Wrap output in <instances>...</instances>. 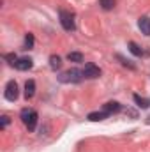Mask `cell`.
Segmentation results:
<instances>
[{
    "instance_id": "6",
    "label": "cell",
    "mask_w": 150,
    "mask_h": 152,
    "mask_svg": "<svg viewBox=\"0 0 150 152\" xmlns=\"http://www.w3.org/2000/svg\"><path fill=\"white\" fill-rule=\"evenodd\" d=\"M32 66H34V62H32V58H28V57H21V58H18L16 64H14V67H16L18 71H28V69H32Z\"/></svg>"
},
{
    "instance_id": "8",
    "label": "cell",
    "mask_w": 150,
    "mask_h": 152,
    "mask_svg": "<svg viewBox=\"0 0 150 152\" xmlns=\"http://www.w3.org/2000/svg\"><path fill=\"white\" fill-rule=\"evenodd\" d=\"M103 110L108 115H113V113H118V112L122 110V104L117 103V101H110V103H106V104L103 106Z\"/></svg>"
},
{
    "instance_id": "2",
    "label": "cell",
    "mask_w": 150,
    "mask_h": 152,
    "mask_svg": "<svg viewBox=\"0 0 150 152\" xmlns=\"http://www.w3.org/2000/svg\"><path fill=\"white\" fill-rule=\"evenodd\" d=\"M81 80H83V73L79 69H74V67L58 75V81L60 83H79Z\"/></svg>"
},
{
    "instance_id": "13",
    "label": "cell",
    "mask_w": 150,
    "mask_h": 152,
    "mask_svg": "<svg viewBox=\"0 0 150 152\" xmlns=\"http://www.w3.org/2000/svg\"><path fill=\"white\" fill-rule=\"evenodd\" d=\"M67 60L79 64V62H83V53H79V51H69L67 53Z\"/></svg>"
},
{
    "instance_id": "9",
    "label": "cell",
    "mask_w": 150,
    "mask_h": 152,
    "mask_svg": "<svg viewBox=\"0 0 150 152\" xmlns=\"http://www.w3.org/2000/svg\"><path fill=\"white\" fill-rule=\"evenodd\" d=\"M36 94V81L34 80H27L25 81V97L27 99H32Z\"/></svg>"
},
{
    "instance_id": "17",
    "label": "cell",
    "mask_w": 150,
    "mask_h": 152,
    "mask_svg": "<svg viewBox=\"0 0 150 152\" xmlns=\"http://www.w3.org/2000/svg\"><path fill=\"white\" fill-rule=\"evenodd\" d=\"M4 58H5V60H9V64H12V66H14V64H16V60H18V57H16L14 53H7V55H4Z\"/></svg>"
},
{
    "instance_id": "10",
    "label": "cell",
    "mask_w": 150,
    "mask_h": 152,
    "mask_svg": "<svg viewBox=\"0 0 150 152\" xmlns=\"http://www.w3.org/2000/svg\"><path fill=\"white\" fill-rule=\"evenodd\" d=\"M133 99H134L136 106H140V108H143V110L150 108V99H149V97H141L140 94H134V96H133Z\"/></svg>"
},
{
    "instance_id": "7",
    "label": "cell",
    "mask_w": 150,
    "mask_h": 152,
    "mask_svg": "<svg viewBox=\"0 0 150 152\" xmlns=\"http://www.w3.org/2000/svg\"><path fill=\"white\" fill-rule=\"evenodd\" d=\"M138 28L141 30V34L150 36V18L149 16H141V18L138 20Z\"/></svg>"
},
{
    "instance_id": "3",
    "label": "cell",
    "mask_w": 150,
    "mask_h": 152,
    "mask_svg": "<svg viewBox=\"0 0 150 152\" xmlns=\"http://www.w3.org/2000/svg\"><path fill=\"white\" fill-rule=\"evenodd\" d=\"M58 16H60V25H62V28H64V30H67V32L76 30V21H74V14H73V12L60 9Z\"/></svg>"
},
{
    "instance_id": "11",
    "label": "cell",
    "mask_w": 150,
    "mask_h": 152,
    "mask_svg": "<svg viewBox=\"0 0 150 152\" xmlns=\"http://www.w3.org/2000/svg\"><path fill=\"white\" fill-rule=\"evenodd\" d=\"M106 117H110V115L106 113L104 110H101V112H92V113L87 115V118H88L90 122H99V120H104Z\"/></svg>"
},
{
    "instance_id": "5",
    "label": "cell",
    "mask_w": 150,
    "mask_h": 152,
    "mask_svg": "<svg viewBox=\"0 0 150 152\" xmlns=\"http://www.w3.org/2000/svg\"><path fill=\"white\" fill-rule=\"evenodd\" d=\"M83 78H88V80H95V78H99L101 76V69L95 66V64H92V62H88V64H85V67H83Z\"/></svg>"
},
{
    "instance_id": "15",
    "label": "cell",
    "mask_w": 150,
    "mask_h": 152,
    "mask_svg": "<svg viewBox=\"0 0 150 152\" xmlns=\"http://www.w3.org/2000/svg\"><path fill=\"white\" fill-rule=\"evenodd\" d=\"M34 48V34H27L25 36V42H23V50H32Z\"/></svg>"
},
{
    "instance_id": "14",
    "label": "cell",
    "mask_w": 150,
    "mask_h": 152,
    "mask_svg": "<svg viewBox=\"0 0 150 152\" xmlns=\"http://www.w3.org/2000/svg\"><path fill=\"white\" fill-rule=\"evenodd\" d=\"M127 46H129V51H131L134 57H141V55H143V50H141V48H140V46H138L134 41H131Z\"/></svg>"
},
{
    "instance_id": "16",
    "label": "cell",
    "mask_w": 150,
    "mask_h": 152,
    "mask_svg": "<svg viewBox=\"0 0 150 152\" xmlns=\"http://www.w3.org/2000/svg\"><path fill=\"white\" fill-rule=\"evenodd\" d=\"M99 4H101V7L104 11H111L115 7V4H117V0H99Z\"/></svg>"
},
{
    "instance_id": "4",
    "label": "cell",
    "mask_w": 150,
    "mask_h": 152,
    "mask_svg": "<svg viewBox=\"0 0 150 152\" xmlns=\"http://www.w3.org/2000/svg\"><path fill=\"white\" fill-rule=\"evenodd\" d=\"M18 96H20V88H18V83H16L14 80H9V81L5 83V90H4V97H5L7 101H11V103H14V101L18 99Z\"/></svg>"
},
{
    "instance_id": "1",
    "label": "cell",
    "mask_w": 150,
    "mask_h": 152,
    "mask_svg": "<svg viewBox=\"0 0 150 152\" xmlns=\"http://www.w3.org/2000/svg\"><path fill=\"white\" fill-rule=\"evenodd\" d=\"M20 118H21V122L25 124V127L32 133V131H36V127H37V118L39 115L36 110H32V108H23L21 110V113H20Z\"/></svg>"
},
{
    "instance_id": "18",
    "label": "cell",
    "mask_w": 150,
    "mask_h": 152,
    "mask_svg": "<svg viewBox=\"0 0 150 152\" xmlns=\"http://www.w3.org/2000/svg\"><path fill=\"white\" fill-rule=\"evenodd\" d=\"M9 122H11V120H9L7 115H2V117H0V127H2V129H5V127L9 126Z\"/></svg>"
},
{
    "instance_id": "12",
    "label": "cell",
    "mask_w": 150,
    "mask_h": 152,
    "mask_svg": "<svg viewBox=\"0 0 150 152\" xmlns=\"http://www.w3.org/2000/svg\"><path fill=\"white\" fill-rule=\"evenodd\" d=\"M60 66H62V58L58 55H51L50 57V67L53 71H57V69H60Z\"/></svg>"
}]
</instances>
